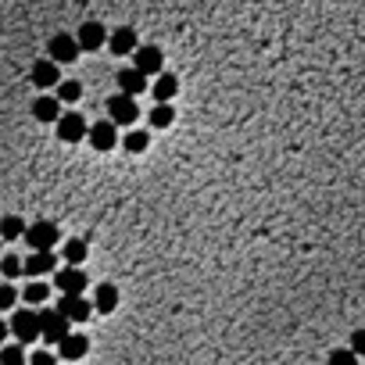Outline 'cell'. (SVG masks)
Instances as JSON below:
<instances>
[{
	"label": "cell",
	"instance_id": "1",
	"mask_svg": "<svg viewBox=\"0 0 365 365\" xmlns=\"http://www.w3.org/2000/svg\"><path fill=\"white\" fill-rule=\"evenodd\" d=\"M68 326H72V323L61 316L58 308H43V311H40V337H43L47 344H58L61 337H68V333H72Z\"/></svg>",
	"mask_w": 365,
	"mask_h": 365
},
{
	"label": "cell",
	"instance_id": "2",
	"mask_svg": "<svg viewBox=\"0 0 365 365\" xmlns=\"http://www.w3.org/2000/svg\"><path fill=\"white\" fill-rule=\"evenodd\" d=\"M25 240H29V247H32V251H54V244L61 240V233H58V226H54V222L40 219V222L25 226Z\"/></svg>",
	"mask_w": 365,
	"mask_h": 365
},
{
	"label": "cell",
	"instance_id": "3",
	"mask_svg": "<svg viewBox=\"0 0 365 365\" xmlns=\"http://www.w3.org/2000/svg\"><path fill=\"white\" fill-rule=\"evenodd\" d=\"M8 326H11V333L18 337V344H29V340L40 337V311H32V308H18Z\"/></svg>",
	"mask_w": 365,
	"mask_h": 365
},
{
	"label": "cell",
	"instance_id": "4",
	"mask_svg": "<svg viewBox=\"0 0 365 365\" xmlns=\"http://www.w3.org/2000/svg\"><path fill=\"white\" fill-rule=\"evenodd\" d=\"M47 58L54 61V65H72V61L79 58V43H76V36L58 32L54 40L47 43Z\"/></svg>",
	"mask_w": 365,
	"mask_h": 365
},
{
	"label": "cell",
	"instance_id": "5",
	"mask_svg": "<svg viewBox=\"0 0 365 365\" xmlns=\"http://www.w3.org/2000/svg\"><path fill=\"white\" fill-rule=\"evenodd\" d=\"M58 311L76 326V323H86L93 316V304L83 294H65V297H58Z\"/></svg>",
	"mask_w": 365,
	"mask_h": 365
},
{
	"label": "cell",
	"instance_id": "6",
	"mask_svg": "<svg viewBox=\"0 0 365 365\" xmlns=\"http://www.w3.org/2000/svg\"><path fill=\"white\" fill-rule=\"evenodd\" d=\"M108 119H112L115 126H133V122L140 119L136 100H133V97H126V93H119V97H108Z\"/></svg>",
	"mask_w": 365,
	"mask_h": 365
},
{
	"label": "cell",
	"instance_id": "7",
	"mask_svg": "<svg viewBox=\"0 0 365 365\" xmlns=\"http://www.w3.org/2000/svg\"><path fill=\"white\" fill-rule=\"evenodd\" d=\"M133 68H140L143 76H162L165 68V54H162V47H136L133 50Z\"/></svg>",
	"mask_w": 365,
	"mask_h": 365
},
{
	"label": "cell",
	"instance_id": "8",
	"mask_svg": "<svg viewBox=\"0 0 365 365\" xmlns=\"http://www.w3.org/2000/svg\"><path fill=\"white\" fill-rule=\"evenodd\" d=\"M54 126H58V140H65V143H79V140L90 133L86 119H83V115H76V112H65Z\"/></svg>",
	"mask_w": 365,
	"mask_h": 365
},
{
	"label": "cell",
	"instance_id": "9",
	"mask_svg": "<svg viewBox=\"0 0 365 365\" xmlns=\"http://www.w3.org/2000/svg\"><path fill=\"white\" fill-rule=\"evenodd\" d=\"M86 136H90L93 150H115V143H119V126H115L112 119H104V122H93Z\"/></svg>",
	"mask_w": 365,
	"mask_h": 365
},
{
	"label": "cell",
	"instance_id": "10",
	"mask_svg": "<svg viewBox=\"0 0 365 365\" xmlns=\"http://www.w3.org/2000/svg\"><path fill=\"white\" fill-rule=\"evenodd\" d=\"M29 79H32V86H40V90H54V86L61 83V68L50 61V58H40V61L32 65Z\"/></svg>",
	"mask_w": 365,
	"mask_h": 365
},
{
	"label": "cell",
	"instance_id": "11",
	"mask_svg": "<svg viewBox=\"0 0 365 365\" xmlns=\"http://www.w3.org/2000/svg\"><path fill=\"white\" fill-rule=\"evenodd\" d=\"M76 43H79V50H100L104 43H108V29H104L100 22H83L79 32H76Z\"/></svg>",
	"mask_w": 365,
	"mask_h": 365
},
{
	"label": "cell",
	"instance_id": "12",
	"mask_svg": "<svg viewBox=\"0 0 365 365\" xmlns=\"http://www.w3.org/2000/svg\"><path fill=\"white\" fill-rule=\"evenodd\" d=\"M50 269H58V258H54V251H32L25 262H22V273H29L32 280L36 276H47Z\"/></svg>",
	"mask_w": 365,
	"mask_h": 365
},
{
	"label": "cell",
	"instance_id": "13",
	"mask_svg": "<svg viewBox=\"0 0 365 365\" xmlns=\"http://www.w3.org/2000/svg\"><path fill=\"white\" fill-rule=\"evenodd\" d=\"M58 354H61L65 361H79L83 354H90L86 333H68V337H61V340H58Z\"/></svg>",
	"mask_w": 365,
	"mask_h": 365
},
{
	"label": "cell",
	"instance_id": "14",
	"mask_svg": "<svg viewBox=\"0 0 365 365\" xmlns=\"http://www.w3.org/2000/svg\"><path fill=\"white\" fill-rule=\"evenodd\" d=\"M108 47L115 50L119 58H126V54H133V50H136L140 43H136V32H133L129 25H119L115 32H108Z\"/></svg>",
	"mask_w": 365,
	"mask_h": 365
},
{
	"label": "cell",
	"instance_id": "15",
	"mask_svg": "<svg viewBox=\"0 0 365 365\" xmlns=\"http://www.w3.org/2000/svg\"><path fill=\"white\" fill-rule=\"evenodd\" d=\"M119 304V287L115 283H100L93 290V311H100V316H112Z\"/></svg>",
	"mask_w": 365,
	"mask_h": 365
},
{
	"label": "cell",
	"instance_id": "16",
	"mask_svg": "<svg viewBox=\"0 0 365 365\" xmlns=\"http://www.w3.org/2000/svg\"><path fill=\"white\" fill-rule=\"evenodd\" d=\"M58 290H61V294H83V290H86V273H83L79 265L61 269V273H58Z\"/></svg>",
	"mask_w": 365,
	"mask_h": 365
},
{
	"label": "cell",
	"instance_id": "17",
	"mask_svg": "<svg viewBox=\"0 0 365 365\" xmlns=\"http://www.w3.org/2000/svg\"><path fill=\"white\" fill-rule=\"evenodd\" d=\"M119 90H122L126 97H140V93L147 90V76H143L140 68H122V72H119Z\"/></svg>",
	"mask_w": 365,
	"mask_h": 365
},
{
	"label": "cell",
	"instance_id": "18",
	"mask_svg": "<svg viewBox=\"0 0 365 365\" xmlns=\"http://www.w3.org/2000/svg\"><path fill=\"white\" fill-rule=\"evenodd\" d=\"M154 100H158V104H172V97L179 93V79L172 76V72H162L158 79H154Z\"/></svg>",
	"mask_w": 365,
	"mask_h": 365
},
{
	"label": "cell",
	"instance_id": "19",
	"mask_svg": "<svg viewBox=\"0 0 365 365\" xmlns=\"http://www.w3.org/2000/svg\"><path fill=\"white\" fill-rule=\"evenodd\" d=\"M32 115H36L40 122H58V119H61V100H58V97H36Z\"/></svg>",
	"mask_w": 365,
	"mask_h": 365
},
{
	"label": "cell",
	"instance_id": "20",
	"mask_svg": "<svg viewBox=\"0 0 365 365\" xmlns=\"http://www.w3.org/2000/svg\"><path fill=\"white\" fill-rule=\"evenodd\" d=\"M176 122V108H172V104H154V108H150V126L154 129H169Z\"/></svg>",
	"mask_w": 365,
	"mask_h": 365
},
{
	"label": "cell",
	"instance_id": "21",
	"mask_svg": "<svg viewBox=\"0 0 365 365\" xmlns=\"http://www.w3.org/2000/svg\"><path fill=\"white\" fill-rule=\"evenodd\" d=\"M47 297H50V287H47V283H40V280H32V283L22 290V301H25L29 308H40Z\"/></svg>",
	"mask_w": 365,
	"mask_h": 365
},
{
	"label": "cell",
	"instance_id": "22",
	"mask_svg": "<svg viewBox=\"0 0 365 365\" xmlns=\"http://www.w3.org/2000/svg\"><path fill=\"white\" fill-rule=\"evenodd\" d=\"M0 365H25V344H0Z\"/></svg>",
	"mask_w": 365,
	"mask_h": 365
},
{
	"label": "cell",
	"instance_id": "23",
	"mask_svg": "<svg viewBox=\"0 0 365 365\" xmlns=\"http://www.w3.org/2000/svg\"><path fill=\"white\" fill-rule=\"evenodd\" d=\"M122 147H126L129 154H143V150L150 147V136H147L143 129H133V133H126V136H122Z\"/></svg>",
	"mask_w": 365,
	"mask_h": 365
},
{
	"label": "cell",
	"instance_id": "24",
	"mask_svg": "<svg viewBox=\"0 0 365 365\" xmlns=\"http://www.w3.org/2000/svg\"><path fill=\"white\" fill-rule=\"evenodd\" d=\"M22 237H25V222L18 215H8L0 222V240H22Z\"/></svg>",
	"mask_w": 365,
	"mask_h": 365
},
{
	"label": "cell",
	"instance_id": "25",
	"mask_svg": "<svg viewBox=\"0 0 365 365\" xmlns=\"http://www.w3.org/2000/svg\"><path fill=\"white\" fill-rule=\"evenodd\" d=\"M86 251H90V247H86V240H68L61 254H65V262H68V265H83V262H86Z\"/></svg>",
	"mask_w": 365,
	"mask_h": 365
},
{
	"label": "cell",
	"instance_id": "26",
	"mask_svg": "<svg viewBox=\"0 0 365 365\" xmlns=\"http://www.w3.org/2000/svg\"><path fill=\"white\" fill-rule=\"evenodd\" d=\"M54 90H58V100H61V104H76V100L83 97V86H79L76 79H65V83H58Z\"/></svg>",
	"mask_w": 365,
	"mask_h": 365
},
{
	"label": "cell",
	"instance_id": "27",
	"mask_svg": "<svg viewBox=\"0 0 365 365\" xmlns=\"http://www.w3.org/2000/svg\"><path fill=\"white\" fill-rule=\"evenodd\" d=\"M0 273H4L8 280L22 276V258L18 254H4V258H0Z\"/></svg>",
	"mask_w": 365,
	"mask_h": 365
},
{
	"label": "cell",
	"instance_id": "28",
	"mask_svg": "<svg viewBox=\"0 0 365 365\" xmlns=\"http://www.w3.org/2000/svg\"><path fill=\"white\" fill-rule=\"evenodd\" d=\"M18 297H22V294H18L11 283H0V311H11V308L18 304Z\"/></svg>",
	"mask_w": 365,
	"mask_h": 365
},
{
	"label": "cell",
	"instance_id": "29",
	"mask_svg": "<svg viewBox=\"0 0 365 365\" xmlns=\"http://www.w3.org/2000/svg\"><path fill=\"white\" fill-rule=\"evenodd\" d=\"M330 365H358V354L351 347H340V351H330Z\"/></svg>",
	"mask_w": 365,
	"mask_h": 365
},
{
	"label": "cell",
	"instance_id": "30",
	"mask_svg": "<svg viewBox=\"0 0 365 365\" xmlns=\"http://www.w3.org/2000/svg\"><path fill=\"white\" fill-rule=\"evenodd\" d=\"M54 361H58V354H54V351H47V347L29 354V365H54Z\"/></svg>",
	"mask_w": 365,
	"mask_h": 365
},
{
	"label": "cell",
	"instance_id": "31",
	"mask_svg": "<svg viewBox=\"0 0 365 365\" xmlns=\"http://www.w3.org/2000/svg\"><path fill=\"white\" fill-rule=\"evenodd\" d=\"M351 351H354L358 358L365 354V330H354V333H351Z\"/></svg>",
	"mask_w": 365,
	"mask_h": 365
},
{
	"label": "cell",
	"instance_id": "32",
	"mask_svg": "<svg viewBox=\"0 0 365 365\" xmlns=\"http://www.w3.org/2000/svg\"><path fill=\"white\" fill-rule=\"evenodd\" d=\"M8 333H11V326H4V323H0V344L8 340Z\"/></svg>",
	"mask_w": 365,
	"mask_h": 365
},
{
	"label": "cell",
	"instance_id": "33",
	"mask_svg": "<svg viewBox=\"0 0 365 365\" xmlns=\"http://www.w3.org/2000/svg\"><path fill=\"white\" fill-rule=\"evenodd\" d=\"M0 244H4V240H0Z\"/></svg>",
	"mask_w": 365,
	"mask_h": 365
}]
</instances>
